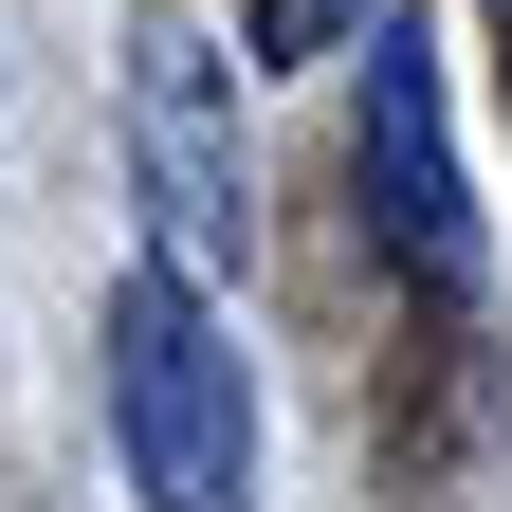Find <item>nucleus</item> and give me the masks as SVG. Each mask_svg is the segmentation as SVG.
I'll list each match as a JSON object with an SVG mask.
<instances>
[{
    "label": "nucleus",
    "instance_id": "1",
    "mask_svg": "<svg viewBox=\"0 0 512 512\" xmlns=\"http://www.w3.org/2000/svg\"><path fill=\"white\" fill-rule=\"evenodd\" d=\"M110 458L147 512H256V366L220 330V293L183 256H128L110 275Z\"/></svg>",
    "mask_w": 512,
    "mask_h": 512
},
{
    "label": "nucleus",
    "instance_id": "2",
    "mask_svg": "<svg viewBox=\"0 0 512 512\" xmlns=\"http://www.w3.org/2000/svg\"><path fill=\"white\" fill-rule=\"evenodd\" d=\"M238 74H256V55H220L183 0H147V19H128V165H147V238L183 256V275H238V256H256Z\"/></svg>",
    "mask_w": 512,
    "mask_h": 512
},
{
    "label": "nucleus",
    "instance_id": "3",
    "mask_svg": "<svg viewBox=\"0 0 512 512\" xmlns=\"http://www.w3.org/2000/svg\"><path fill=\"white\" fill-rule=\"evenodd\" d=\"M348 165H366V238L403 256L421 293H476V183H458V128H439V37H421V0L366 37V128H348Z\"/></svg>",
    "mask_w": 512,
    "mask_h": 512
},
{
    "label": "nucleus",
    "instance_id": "4",
    "mask_svg": "<svg viewBox=\"0 0 512 512\" xmlns=\"http://www.w3.org/2000/svg\"><path fill=\"white\" fill-rule=\"evenodd\" d=\"M403 0H238V55L256 74H311V55H366Z\"/></svg>",
    "mask_w": 512,
    "mask_h": 512
}]
</instances>
